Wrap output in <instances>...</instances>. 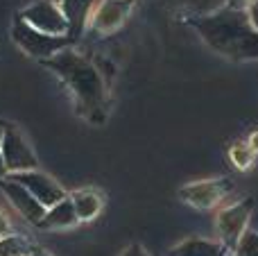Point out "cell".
I'll return each instance as SVG.
<instances>
[{
	"mask_svg": "<svg viewBox=\"0 0 258 256\" xmlns=\"http://www.w3.org/2000/svg\"><path fill=\"white\" fill-rule=\"evenodd\" d=\"M134 0H102L91 18V30L98 34H111L129 18Z\"/></svg>",
	"mask_w": 258,
	"mask_h": 256,
	"instance_id": "cell-11",
	"label": "cell"
},
{
	"mask_svg": "<svg viewBox=\"0 0 258 256\" xmlns=\"http://www.w3.org/2000/svg\"><path fill=\"white\" fill-rule=\"evenodd\" d=\"M30 249V240L21 234H9L0 238V256H27Z\"/></svg>",
	"mask_w": 258,
	"mask_h": 256,
	"instance_id": "cell-16",
	"label": "cell"
},
{
	"mask_svg": "<svg viewBox=\"0 0 258 256\" xmlns=\"http://www.w3.org/2000/svg\"><path fill=\"white\" fill-rule=\"evenodd\" d=\"M7 125H9V122L0 120V143H3V136H5V130H7Z\"/></svg>",
	"mask_w": 258,
	"mask_h": 256,
	"instance_id": "cell-25",
	"label": "cell"
},
{
	"mask_svg": "<svg viewBox=\"0 0 258 256\" xmlns=\"http://www.w3.org/2000/svg\"><path fill=\"white\" fill-rule=\"evenodd\" d=\"M12 39L27 57L32 59H39V61H48L50 57H54L57 52L61 50H68L75 45V41L71 36H52V34H45V32L34 30L32 25H27L21 16L16 14L12 23Z\"/></svg>",
	"mask_w": 258,
	"mask_h": 256,
	"instance_id": "cell-3",
	"label": "cell"
},
{
	"mask_svg": "<svg viewBox=\"0 0 258 256\" xmlns=\"http://www.w3.org/2000/svg\"><path fill=\"white\" fill-rule=\"evenodd\" d=\"M61 9L63 18L68 23V32L66 36H71L73 41H80L84 36V32L89 30L91 18H93L95 9L102 0H54Z\"/></svg>",
	"mask_w": 258,
	"mask_h": 256,
	"instance_id": "cell-10",
	"label": "cell"
},
{
	"mask_svg": "<svg viewBox=\"0 0 258 256\" xmlns=\"http://www.w3.org/2000/svg\"><path fill=\"white\" fill-rule=\"evenodd\" d=\"M229 161H231V166L236 168V170L245 172L254 166L256 154L251 152V148L247 145V141H236V143L229 148Z\"/></svg>",
	"mask_w": 258,
	"mask_h": 256,
	"instance_id": "cell-15",
	"label": "cell"
},
{
	"mask_svg": "<svg viewBox=\"0 0 258 256\" xmlns=\"http://www.w3.org/2000/svg\"><path fill=\"white\" fill-rule=\"evenodd\" d=\"M68 198H71L73 209H75L80 222L95 220L104 209V195L98 188H77V190H71Z\"/></svg>",
	"mask_w": 258,
	"mask_h": 256,
	"instance_id": "cell-12",
	"label": "cell"
},
{
	"mask_svg": "<svg viewBox=\"0 0 258 256\" xmlns=\"http://www.w3.org/2000/svg\"><path fill=\"white\" fill-rule=\"evenodd\" d=\"M9 172H7V166H5V159H3V152H0V181L7 179Z\"/></svg>",
	"mask_w": 258,
	"mask_h": 256,
	"instance_id": "cell-24",
	"label": "cell"
},
{
	"mask_svg": "<svg viewBox=\"0 0 258 256\" xmlns=\"http://www.w3.org/2000/svg\"><path fill=\"white\" fill-rule=\"evenodd\" d=\"M18 16L27 25H32L39 32H45V34L63 36L68 32V23L54 0H36V3L27 5L23 12H18Z\"/></svg>",
	"mask_w": 258,
	"mask_h": 256,
	"instance_id": "cell-6",
	"label": "cell"
},
{
	"mask_svg": "<svg viewBox=\"0 0 258 256\" xmlns=\"http://www.w3.org/2000/svg\"><path fill=\"white\" fill-rule=\"evenodd\" d=\"M0 190H3L5 198L9 200V204L25 218V222H30L32 227L41 225V220H43V216H45L48 209H45L43 204L30 193V190H25L21 184H16V181H12V179L0 181Z\"/></svg>",
	"mask_w": 258,
	"mask_h": 256,
	"instance_id": "cell-9",
	"label": "cell"
},
{
	"mask_svg": "<svg viewBox=\"0 0 258 256\" xmlns=\"http://www.w3.org/2000/svg\"><path fill=\"white\" fill-rule=\"evenodd\" d=\"M41 63L66 84V89L73 95V102H75L77 116L95 127H102L107 122L111 98H109L107 84H104L98 66L91 59L68 48Z\"/></svg>",
	"mask_w": 258,
	"mask_h": 256,
	"instance_id": "cell-1",
	"label": "cell"
},
{
	"mask_svg": "<svg viewBox=\"0 0 258 256\" xmlns=\"http://www.w3.org/2000/svg\"><path fill=\"white\" fill-rule=\"evenodd\" d=\"M247 145H249L251 152H254L256 157H258V130H254V132L249 134V139H247Z\"/></svg>",
	"mask_w": 258,
	"mask_h": 256,
	"instance_id": "cell-22",
	"label": "cell"
},
{
	"mask_svg": "<svg viewBox=\"0 0 258 256\" xmlns=\"http://www.w3.org/2000/svg\"><path fill=\"white\" fill-rule=\"evenodd\" d=\"M231 256H258V231H247Z\"/></svg>",
	"mask_w": 258,
	"mask_h": 256,
	"instance_id": "cell-17",
	"label": "cell"
},
{
	"mask_svg": "<svg viewBox=\"0 0 258 256\" xmlns=\"http://www.w3.org/2000/svg\"><path fill=\"white\" fill-rule=\"evenodd\" d=\"M254 3L256 0H224V7L233 9V12H249Z\"/></svg>",
	"mask_w": 258,
	"mask_h": 256,
	"instance_id": "cell-18",
	"label": "cell"
},
{
	"mask_svg": "<svg viewBox=\"0 0 258 256\" xmlns=\"http://www.w3.org/2000/svg\"><path fill=\"white\" fill-rule=\"evenodd\" d=\"M256 204L251 198H242L238 202L222 207L215 216V231H218V240L229 247L233 252L236 245L242 240V236L247 234V227H249L251 213H254Z\"/></svg>",
	"mask_w": 258,
	"mask_h": 256,
	"instance_id": "cell-4",
	"label": "cell"
},
{
	"mask_svg": "<svg viewBox=\"0 0 258 256\" xmlns=\"http://www.w3.org/2000/svg\"><path fill=\"white\" fill-rule=\"evenodd\" d=\"M168 256H231V249L224 247L220 240L186 238L179 245H174Z\"/></svg>",
	"mask_w": 258,
	"mask_h": 256,
	"instance_id": "cell-13",
	"label": "cell"
},
{
	"mask_svg": "<svg viewBox=\"0 0 258 256\" xmlns=\"http://www.w3.org/2000/svg\"><path fill=\"white\" fill-rule=\"evenodd\" d=\"M0 152H3L5 166H7L9 175L36 170V168H39V157L34 154V150L27 143V139L14 125H7V130H5L3 143H0Z\"/></svg>",
	"mask_w": 258,
	"mask_h": 256,
	"instance_id": "cell-5",
	"label": "cell"
},
{
	"mask_svg": "<svg viewBox=\"0 0 258 256\" xmlns=\"http://www.w3.org/2000/svg\"><path fill=\"white\" fill-rule=\"evenodd\" d=\"M247 16H249V23L254 25V30L258 32V0H256L254 5H251V9L247 12Z\"/></svg>",
	"mask_w": 258,
	"mask_h": 256,
	"instance_id": "cell-21",
	"label": "cell"
},
{
	"mask_svg": "<svg viewBox=\"0 0 258 256\" xmlns=\"http://www.w3.org/2000/svg\"><path fill=\"white\" fill-rule=\"evenodd\" d=\"M9 234H12V222H9L7 213L0 211V238H3V236H9Z\"/></svg>",
	"mask_w": 258,
	"mask_h": 256,
	"instance_id": "cell-19",
	"label": "cell"
},
{
	"mask_svg": "<svg viewBox=\"0 0 258 256\" xmlns=\"http://www.w3.org/2000/svg\"><path fill=\"white\" fill-rule=\"evenodd\" d=\"M27 256H52V254H50L45 247H39V245H32V249H30V254H27Z\"/></svg>",
	"mask_w": 258,
	"mask_h": 256,
	"instance_id": "cell-23",
	"label": "cell"
},
{
	"mask_svg": "<svg viewBox=\"0 0 258 256\" xmlns=\"http://www.w3.org/2000/svg\"><path fill=\"white\" fill-rule=\"evenodd\" d=\"M7 179L16 181V184H21L25 190H30L32 195H34L36 200H39L41 204H43L45 209L54 207L57 202H61V200L68 198L66 188H63L61 184H57V181L52 179V177L48 175V172L43 170H27V172H16V175H9Z\"/></svg>",
	"mask_w": 258,
	"mask_h": 256,
	"instance_id": "cell-8",
	"label": "cell"
},
{
	"mask_svg": "<svg viewBox=\"0 0 258 256\" xmlns=\"http://www.w3.org/2000/svg\"><path fill=\"white\" fill-rule=\"evenodd\" d=\"M195 27L213 52L231 61H256L258 59V32L249 23L247 12L220 7L211 14H192L186 18Z\"/></svg>",
	"mask_w": 258,
	"mask_h": 256,
	"instance_id": "cell-2",
	"label": "cell"
},
{
	"mask_svg": "<svg viewBox=\"0 0 258 256\" xmlns=\"http://www.w3.org/2000/svg\"><path fill=\"white\" fill-rule=\"evenodd\" d=\"M231 181L229 179H204V181H192L179 188V200L195 209L209 211V209L218 207L229 193H231Z\"/></svg>",
	"mask_w": 258,
	"mask_h": 256,
	"instance_id": "cell-7",
	"label": "cell"
},
{
	"mask_svg": "<svg viewBox=\"0 0 258 256\" xmlns=\"http://www.w3.org/2000/svg\"><path fill=\"white\" fill-rule=\"evenodd\" d=\"M80 220H77V213L73 209L71 198L61 200L57 202L54 207H50L45 211L43 220H41L39 229H50V231H57V229H71V227H77Z\"/></svg>",
	"mask_w": 258,
	"mask_h": 256,
	"instance_id": "cell-14",
	"label": "cell"
},
{
	"mask_svg": "<svg viewBox=\"0 0 258 256\" xmlns=\"http://www.w3.org/2000/svg\"><path fill=\"white\" fill-rule=\"evenodd\" d=\"M120 256H147V252H145V247H143L141 243H134V245H129Z\"/></svg>",
	"mask_w": 258,
	"mask_h": 256,
	"instance_id": "cell-20",
	"label": "cell"
}]
</instances>
